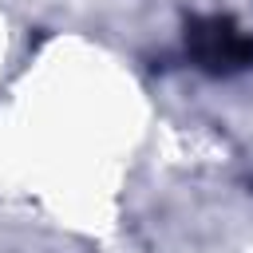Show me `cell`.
I'll list each match as a JSON object with an SVG mask.
<instances>
[{
  "mask_svg": "<svg viewBox=\"0 0 253 253\" xmlns=\"http://www.w3.org/2000/svg\"><path fill=\"white\" fill-rule=\"evenodd\" d=\"M186 51L198 67L229 75L253 63V36L241 32L229 16H202L186 28Z\"/></svg>",
  "mask_w": 253,
  "mask_h": 253,
  "instance_id": "1",
  "label": "cell"
}]
</instances>
